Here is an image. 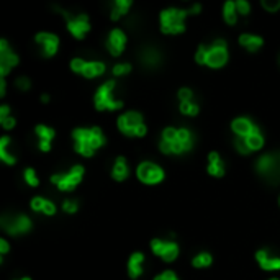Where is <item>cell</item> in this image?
I'll return each instance as SVG.
<instances>
[{
	"mask_svg": "<svg viewBox=\"0 0 280 280\" xmlns=\"http://www.w3.org/2000/svg\"><path fill=\"white\" fill-rule=\"evenodd\" d=\"M74 140H76V151L80 154H84L85 157L92 156L93 151L100 148L103 144V135L100 128H79L74 131Z\"/></svg>",
	"mask_w": 280,
	"mask_h": 280,
	"instance_id": "obj_1",
	"label": "cell"
},
{
	"mask_svg": "<svg viewBox=\"0 0 280 280\" xmlns=\"http://www.w3.org/2000/svg\"><path fill=\"white\" fill-rule=\"evenodd\" d=\"M188 12L177 10V8H167L161 14V30L162 33H180L184 31V20Z\"/></svg>",
	"mask_w": 280,
	"mask_h": 280,
	"instance_id": "obj_2",
	"label": "cell"
},
{
	"mask_svg": "<svg viewBox=\"0 0 280 280\" xmlns=\"http://www.w3.org/2000/svg\"><path fill=\"white\" fill-rule=\"evenodd\" d=\"M115 87V80H109L107 84H103L98 92L95 93V107L98 110H118L122 109V102L113 100L111 98V90Z\"/></svg>",
	"mask_w": 280,
	"mask_h": 280,
	"instance_id": "obj_3",
	"label": "cell"
},
{
	"mask_svg": "<svg viewBox=\"0 0 280 280\" xmlns=\"http://www.w3.org/2000/svg\"><path fill=\"white\" fill-rule=\"evenodd\" d=\"M257 171L267 175L269 179H280V154H267L259 157L257 161Z\"/></svg>",
	"mask_w": 280,
	"mask_h": 280,
	"instance_id": "obj_4",
	"label": "cell"
},
{
	"mask_svg": "<svg viewBox=\"0 0 280 280\" xmlns=\"http://www.w3.org/2000/svg\"><path fill=\"white\" fill-rule=\"evenodd\" d=\"M82 174H84V167L82 166H74L69 174L53 175L51 180H53V184L58 185L61 190H72V188H74L76 185L80 182V179H82Z\"/></svg>",
	"mask_w": 280,
	"mask_h": 280,
	"instance_id": "obj_5",
	"label": "cell"
},
{
	"mask_svg": "<svg viewBox=\"0 0 280 280\" xmlns=\"http://www.w3.org/2000/svg\"><path fill=\"white\" fill-rule=\"evenodd\" d=\"M31 226L30 218L25 215L20 217H10V215H3L2 217V228L10 234H16V233H27Z\"/></svg>",
	"mask_w": 280,
	"mask_h": 280,
	"instance_id": "obj_6",
	"label": "cell"
},
{
	"mask_svg": "<svg viewBox=\"0 0 280 280\" xmlns=\"http://www.w3.org/2000/svg\"><path fill=\"white\" fill-rule=\"evenodd\" d=\"M138 177L146 184H157L164 179V171L153 162H143L138 167Z\"/></svg>",
	"mask_w": 280,
	"mask_h": 280,
	"instance_id": "obj_7",
	"label": "cell"
},
{
	"mask_svg": "<svg viewBox=\"0 0 280 280\" xmlns=\"http://www.w3.org/2000/svg\"><path fill=\"white\" fill-rule=\"evenodd\" d=\"M228 61V51H226V43L223 40H217L213 43V46L208 49V58H206V64L212 67H221L223 64Z\"/></svg>",
	"mask_w": 280,
	"mask_h": 280,
	"instance_id": "obj_8",
	"label": "cell"
},
{
	"mask_svg": "<svg viewBox=\"0 0 280 280\" xmlns=\"http://www.w3.org/2000/svg\"><path fill=\"white\" fill-rule=\"evenodd\" d=\"M140 124H143V116H141L138 111H128L123 116L118 118V126L124 135L128 136H135V130Z\"/></svg>",
	"mask_w": 280,
	"mask_h": 280,
	"instance_id": "obj_9",
	"label": "cell"
},
{
	"mask_svg": "<svg viewBox=\"0 0 280 280\" xmlns=\"http://www.w3.org/2000/svg\"><path fill=\"white\" fill-rule=\"evenodd\" d=\"M151 248H153L154 254H159L166 262L174 261L179 254V248L175 243H162V241H159V239H153Z\"/></svg>",
	"mask_w": 280,
	"mask_h": 280,
	"instance_id": "obj_10",
	"label": "cell"
},
{
	"mask_svg": "<svg viewBox=\"0 0 280 280\" xmlns=\"http://www.w3.org/2000/svg\"><path fill=\"white\" fill-rule=\"evenodd\" d=\"M18 64V58L8 49V45L5 40L0 41V74L7 76L12 67Z\"/></svg>",
	"mask_w": 280,
	"mask_h": 280,
	"instance_id": "obj_11",
	"label": "cell"
},
{
	"mask_svg": "<svg viewBox=\"0 0 280 280\" xmlns=\"http://www.w3.org/2000/svg\"><path fill=\"white\" fill-rule=\"evenodd\" d=\"M64 16L67 18V28L69 31L74 34L76 38H84V34L89 31L90 27H89V18L87 15H77L76 18H71L67 14H64Z\"/></svg>",
	"mask_w": 280,
	"mask_h": 280,
	"instance_id": "obj_12",
	"label": "cell"
},
{
	"mask_svg": "<svg viewBox=\"0 0 280 280\" xmlns=\"http://www.w3.org/2000/svg\"><path fill=\"white\" fill-rule=\"evenodd\" d=\"M231 126H233V131H234L239 138L259 135V128H257L256 124H252L248 118H236Z\"/></svg>",
	"mask_w": 280,
	"mask_h": 280,
	"instance_id": "obj_13",
	"label": "cell"
},
{
	"mask_svg": "<svg viewBox=\"0 0 280 280\" xmlns=\"http://www.w3.org/2000/svg\"><path fill=\"white\" fill-rule=\"evenodd\" d=\"M124 43H126V36L122 30H113L109 36V41H107V48L111 54H120L124 48Z\"/></svg>",
	"mask_w": 280,
	"mask_h": 280,
	"instance_id": "obj_14",
	"label": "cell"
},
{
	"mask_svg": "<svg viewBox=\"0 0 280 280\" xmlns=\"http://www.w3.org/2000/svg\"><path fill=\"white\" fill-rule=\"evenodd\" d=\"M36 41L45 45V53L46 56H53L56 51H58V46H59V40L56 34H51V33H38L36 34Z\"/></svg>",
	"mask_w": 280,
	"mask_h": 280,
	"instance_id": "obj_15",
	"label": "cell"
},
{
	"mask_svg": "<svg viewBox=\"0 0 280 280\" xmlns=\"http://www.w3.org/2000/svg\"><path fill=\"white\" fill-rule=\"evenodd\" d=\"M143 261H144V256L141 252H135L133 256L130 257V264H128V269H130V275L133 279L140 277L141 272H143Z\"/></svg>",
	"mask_w": 280,
	"mask_h": 280,
	"instance_id": "obj_16",
	"label": "cell"
},
{
	"mask_svg": "<svg viewBox=\"0 0 280 280\" xmlns=\"http://www.w3.org/2000/svg\"><path fill=\"white\" fill-rule=\"evenodd\" d=\"M36 133H38V136L41 138L40 148L43 151H49V143H51V140H53V136H54V131L48 126H43V124H40V126H36Z\"/></svg>",
	"mask_w": 280,
	"mask_h": 280,
	"instance_id": "obj_17",
	"label": "cell"
},
{
	"mask_svg": "<svg viewBox=\"0 0 280 280\" xmlns=\"http://www.w3.org/2000/svg\"><path fill=\"white\" fill-rule=\"evenodd\" d=\"M257 261H259V264L262 269L265 270H277L280 269V259H269L267 257V252L265 251H259L256 254Z\"/></svg>",
	"mask_w": 280,
	"mask_h": 280,
	"instance_id": "obj_18",
	"label": "cell"
},
{
	"mask_svg": "<svg viewBox=\"0 0 280 280\" xmlns=\"http://www.w3.org/2000/svg\"><path fill=\"white\" fill-rule=\"evenodd\" d=\"M208 161H210V166H208V172H210V174L217 175V177H221V175L225 174V171H223V166H221V162H219L218 153H210Z\"/></svg>",
	"mask_w": 280,
	"mask_h": 280,
	"instance_id": "obj_19",
	"label": "cell"
},
{
	"mask_svg": "<svg viewBox=\"0 0 280 280\" xmlns=\"http://www.w3.org/2000/svg\"><path fill=\"white\" fill-rule=\"evenodd\" d=\"M128 177V167L124 157H118L113 166V179L115 180H124Z\"/></svg>",
	"mask_w": 280,
	"mask_h": 280,
	"instance_id": "obj_20",
	"label": "cell"
},
{
	"mask_svg": "<svg viewBox=\"0 0 280 280\" xmlns=\"http://www.w3.org/2000/svg\"><path fill=\"white\" fill-rule=\"evenodd\" d=\"M239 43L243 46H246L249 51H256L259 46H262V38L252 36V34H241Z\"/></svg>",
	"mask_w": 280,
	"mask_h": 280,
	"instance_id": "obj_21",
	"label": "cell"
},
{
	"mask_svg": "<svg viewBox=\"0 0 280 280\" xmlns=\"http://www.w3.org/2000/svg\"><path fill=\"white\" fill-rule=\"evenodd\" d=\"M103 71H105V64H102V62H85V67H84L82 74L85 77H95V76H100Z\"/></svg>",
	"mask_w": 280,
	"mask_h": 280,
	"instance_id": "obj_22",
	"label": "cell"
},
{
	"mask_svg": "<svg viewBox=\"0 0 280 280\" xmlns=\"http://www.w3.org/2000/svg\"><path fill=\"white\" fill-rule=\"evenodd\" d=\"M130 7H131L130 0H116L115 5H113V10H111V18L116 20L122 14H126V10Z\"/></svg>",
	"mask_w": 280,
	"mask_h": 280,
	"instance_id": "obj_23",
	"label": "cell"
},
{
	"mask_svg": "<svg viewBox=\"0 0 280 280\" xmlns=\"http://www.w3.org/2000/svg\"><path fill=\"white\" fill-rule=\"evenodd\" d=\"M10 143V138L8 136H3L2 140H0V157L3 159V161L7 162V164H14L15 162V157L12 156V154L7 153V146Z\"/></svg>",
	"mask_w": 280,
	"mask_h": 280,
	"instance_id": "obj_24",
	"label": "cell"
},
{
	"mask_svg": "<svg viewBox=\"0 0 280 280\" xmlns=\"http://www.w3.org/2000/svg\"><path fill=\"white\" fill-rule=\"evenodd\" d=\"M225 20L230 25L236 23V2H226L225 3Z\"/></svg>",
	"mask_w": 280,
	"mask_h": 280,
	"instance_id": "obj_25",
	"label": "cell"
},
{
	"mask_svg": "<svg viewBox=\"0 0 280 280\" xmlns=\"http://www.w3.org/2000/svg\"><path fill=\"white\" fill-rule=\"evenodd\" d=\"M246 143L249 146V149L251 151H256V149H261L262 144H264V140H262L261 135H251L246 138Z\"/></svg>",
	"mask_w": 280,
	"mask_h": 280,
	"instance_id": "obj_26",
	"label": "cell"
},
{
	"mask_svg": "<svg viewBox=\"0 0 280 280\" xmlns=\"http://www.w3.org/2000/svg\"><path fill=\"white\" fill-rule=\"evenodd\" d=\"M212 264V256L210 254H200V256H197L195 259H193V265L195 267H206V265H210Z\"/></svg>",
	"mask_w": 280,
	"mask_h": 280,
	"instance_id": "obj_27",
	"label": "cell"
},
{
	"mask_svg": "<svg viewBox=\"0 0 280 280\" xmlns=\"http://www.w3.org/2000/svg\"><path fill=\"white\" fill-rule=\"evenodd\" d=\"M143 61L148 64V66H156L159 62V54L156 51H146L143 54Z\"/></svg>",
	"mask_w": 280,
	"mask_h": 280,
	"instance_id": "obj_28",
	"label": "cell"
},
{
	"mask_svg": "<svg viewBox=\"0 0 280 280\" xmlns=\"http://www.w3.org/2000/svg\"><path fill=\"white\" fill-rule=\"evenodd\" d=\"M180 111L187 115H197L198 113V107L192 102H182L180 103Z\"/></svg>",
	"mask_w": 280,
	"mask_h": 280,
	"instance_id": "obj_29",
	"label": "cell"
},
{
	"mask_svg": "<svg viewBox=\"0 0 280 280\" xmlns=\"http://www.w3.org/2000/svg\"><path fill=\"white\" fill-rule=\"evenodd\" d=\"M177 133L179 130H174V128H166L164 135H162V141H167V143H174L177 140Z\"/></svg>",
	"mask_w": 280,
	"mask_h": 280,
	"instance_id": "obj_30",
	"label": "cell"
},
{
	"mask_svg": "<svg viewBox=\"0 0 280 280\" xmlns=\"http://www.w3.org/2000/svg\"><path fill=\"white\" fill-rule=\"evenodd\" d=\"M236 149H238L241 154L251 153V149H249V146L246 143V138H238V140H236Z\"/></svg>",
	"mask_w": 280,
	"mask_h": 280,
	"instance_id": "obj_31",
	"label": "cell"
},
{
	"mask_svg": "<svg viewBox=\"0 0 280 280\" xmlns=\"http://www.w3.org/2000/svg\"><path fill=\"white\" fill-rule=\"evenodd\" d=\"M206 58H208V48L202 45L197 51V62L200 64H206Z\"/></svg>",
	"mask_w": 280,
	"mask_h": 280,
	"instance_id": "obj_32",
	"label": "cell"
},
{
	"mask_svg": "<svg viewBox=\"0 0 280 280\" xmlns=\"http://www.w3.org/2000/svg\"><path fill=\"white\" fill-rule=\"evenodd\" d=\"M25 179H27V182L30 185H33V187H36V185H38V177H36V174H34L33 169L25 171Z\"/></svg>",
	"mask_w": 280,
	"mask_h": 280,
	"instance_id": "obj_33",
	"label": "cell"
},
{
	"mask_svg": "<svg viewBox=\"0 0 280 280\" xmlns=\"http://www.w3.org/2000/svg\"><path fill=\"white\" fill-rule=\"evenodd\" d=\"M262 7L269 12H275L280 7V0H264V2H262Z\"/></svg>",
	"mask_w": 280,
	"mask_h": 280,
	"instance_id": "obj_34",
	"label": "cell"
},
{
	"mask_svg": "<svg viewBox=\"0 0 280 280\" xmlns=\"http://www.w3.org/2000/svg\"><path fill=\"white\" fill-rule=\"evenodd\" d=\"M131 71L130 64H118V66L113 67V74L115 76H122V74H128Z\"/></svg>",
	"mask_w": 280,
	"mask_h": 280,
	"instance_id": "obj_35",
	"label": "cell"
},
{
	"mask_svg": "<svg viewBox=\"0 0 280 280\" xmlns=\"http://www.w3.org/2000/svg\"><path fill=\"white\" fill-rule=\"evenodd\" d=\"M45 198H40V197H36V198H33V202H31V208L33 210H36V212H43V206H45Z\"/></svg>",
	"mask_w": 280,
	"mask_h": 280,
	"instance_id": "obj_36",
	"label": "cell"
},
{
	"mask_svg": "<svg viewBox=\"0 0 280 280\" xmlns=\"http://www.w3.org/2000/svg\"><path fill=\"white\" fill-rule=\"evenodd\" d=\"M71 66H72V71L82 72L85 67V61H82V59H74V61L71 62Z\"/></svg>",
	"mask_w": 280,
	"mask_h": 280,
	"instance_id": "obj_37",
	"label": "cell"
},
{
	"mask_svg": "<svg viewBox=\"0 0 280 280\" xmlns=\"http://www.w3.org/2000/svg\"><path fill=\"white\" fill-rule=\"evenodd\" d=\"M192 95H193V93H192L188 89H182V90L179 92V98H180L182 102H190V100H192Z\"/></svg>",
	"mask_w": 280,
	"mask_h": 280,
	"instance_id": "obj_38",
	"label": "cell"
},
{
	"mask_svg": "<svg viewBox=\"0 0 280 280\" xmlns=\"http://www.w3.org/2000/svg\"><path fill=\"white\" fill-rule=\"evenodd\" d=\"M236 8H238L241 14H249V3L246 0H238V2H236Z\"/></svg>",
	"mask_w": 280,
	"mask_h": 280,
	"instance_id": "obj_39",
	"label": "cell"
},
{
	"mask_svg": "<svg viewBox=\"0 0 280 280\" xmlns=\"http://www.w3.org/2000/svg\"><path fill=\"white\" fill-rule=\"evenodd\" d=\"M0 123H2V126L5 128V130H10V128H14V126H15V120L12 118V116L2 118V120H0Z\"/></svg>",
	"mask_w": 280,
	"mask_h": 280,
	"instance_id": "obj_40",
	"label": "cell"
},
{
	"mask_svg": "<svg viewBox=\"0 0 280 280\" xmlns=\"http://www.w3.org/2000/svg\"><path fill=\"white\" fill-rule=\"evenodd\" d=\"M154 280H179L177 275H175L174 272H171V270H167V272H164L162 275H157Z\"/></svg>",
	"mask_w": 280,
	"mask_h": 280,
	"instance_id": "obj_41",
	"label": "cell"
},
{
	"mask_svg": "<svg viewBox=\"0 0 280 280\" xmlns=\"http://www.w3.org/2000/svg\"><path fill=\"white\" fill-rule=\"evenodd\" d=\"M64 210H66V212H69V213H74L76 212V210H77V203H76V202H64Z\"/></svg>",
	"mask_w": 280,
	"mask_h": 280,
	"instance_id": "obj_42",
	"label": "cell"
},
{
	"mask_svg": "<svg viewBox=\"0 0 280 280\" xmlns=\"http://www.w3.org/2000/svg\"><path fill=\"white\" fill-rule=\"evenodd\" d=\"M43 212H45L46 215H53V213L56 212V206L51 203V202L46 200V202H45V206H43Z\"/></svg>",
	"mask_w": 280,
	"mask_h": 280,
	"instance_id": "obj_43",
	"label": "cell"
},
{
	"mask_svg": "<svg viewBox=\"0 0 280 280\" xmlns=\"http://www.w3.org/2000/svg\"><path fill=\"white\" fill-rule=\"evenodd\" d=\"M16 85H18L21 90H27V89H30V80L25 79V77H20V79L16 80Z\"/></svg>",
	"mask_w": 280,
	"mask_h": 280,
	"instance_id": "obj_44",
	"label": "cell"
},
{
	"mask_svg": "<svg viewBox=\"0 0 280 280\" xmlns=\"http://www.w3.org/2000/svg\"><path fill=\"white\" fill-rule=\"evenodd\" d=\"M161 151H162V153H166V154L172 153V144L167 143V141H162V143H161Z\"/></svg>",
	"mask_w": 280,
	"mask_h": 280,
	"instance_id": "obj_45",
	"label": "cell"
},
{
	"mask_svg": "<svg viewBox=\"0 0 280 280\" xmlns=\"http://www.w3.org/2000/svg\"><path fill=\"white\" fill-rule=\"evenodd\" d=\"M8 113H10V109H8V105H2V107H0V120L7 118Z\"/></svg>",
	"mask_w": 280,
	"mask_h": 280,
	"instance_id": "obj_46",
	"label": "cell"
},
{
	"mask_svg": "<svg viewBox=\"0 0 280 280\" xmlns=\"http://www.w3.org/2000/svg\"><path fill=\"white\" fill-rule=\"evenodd\" d=\"M144 135H146V126L144 124H140L135 130V136H144Z\"/></svg>",
	"mask_w": 280,
	"mask_h": 280,
	"instance_id": "obj_47",
	"label": "cell"
},
{
	"mask_svg": "<svg viewBox=\"0 0 280 280\" xmlns=\"http://www.w3.org/2000/svg\"><path fill=\"white\" fill-rule=\"evenodd\" d=\"M0 251H2V254H5L8 251V243L5 239H0Z\"/></svg>",
	"mask_w": 280,
	"mask_h": 280,
	"instance_id": "obj_48",
	"label": "cell"
},
{
	"mask_svg": "<svg viewBox=\"0 0 280 280\" xmlns=\"http://www.w3.org/2000/svg\"><path fill=\"white\" fill-rule=\"evenodd\" d=\"M0 95H5V79H0Z\"/></svg>",
	"mask_w": 280,
	"mask_h": 280,
	"instance_id": "obj_49",
	"label": "cell"
},
{
	"mask_svg": "<svg viewBox=\"0 0 280 280\" xmlns=\"http://www.w3.org/2000/svg\"><path fill=\"white\" fill-rule=\"evenodd\" d=\"M198 12H200V5H193L188 14H198Z\"/></svg>",
	"mask_w": 280,
	"mask_h": 280,
	"instance_id": "obj_50",
	"label": "cell"
},
{
	"mask_svg": "<svg viewBox=\"0 0 280 280\" xmlns=\"http://www.w3.org/2000/svg\"><path fill=\"white\" fill-rule=\"evenodd\" d=\"M41 100H43V102H48V100H49V97H48V95H43Z\"/></svg>",
	"mask_w": 280,
	"mask_h": 280,
	"instance_id": "obj_51",
	"label": "cell"
},
{
	"mask_svg": "<svg viewBox=\"0 0 280 280\" xmlns=\"http://www.w3.org/2000/svg\"><path fill=\"white\" fill-rule=\"evenodd\" d=\"M21 280H31V279H27V277H25V279H21Z\"/></svg>",
	"mask_w": 280,
	"mask_h": 280,
	"instance_id": "obj_52",
	"label": "cell"
},
{
	"mask_svg": "<svg viewBox=\"0 0 280 280\" xmlns=\"http://www.w3.org/2000/svg\"><path fill=\"white\" fill-rule=\"evenodd\" d=\"M272 280H277V279H272Z\"/></svg>",
	"mask_w": 280,
	"mask_h": 280,
	"instance_id": "obj_53",
	"label": "cell"
}]
</instances>
